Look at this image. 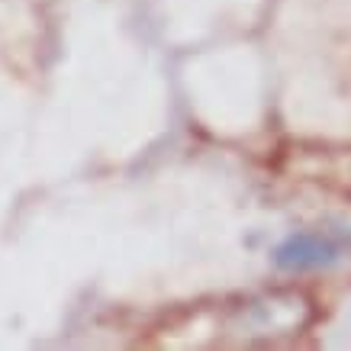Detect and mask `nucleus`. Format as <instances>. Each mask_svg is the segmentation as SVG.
Instances as JSON below:
<instances>
[{
	"label": "nucleus",
	"instance_id": "nucleus-1",
	"mask_svg": "<svg viewBox=\"0 0 351 351\" xmlns=\"http://www.w3.org/2000/svg\"><path fill=\"white\" fill-rule=\"evenodd\" d=\"M335 261H339V248L329 239L309 232L290 235L274 252V265L280 271H319V267H332Z\"/></svg>",
	"mask_w": 351,
	"mask_h": 351
}]
</instances>
